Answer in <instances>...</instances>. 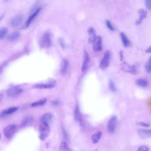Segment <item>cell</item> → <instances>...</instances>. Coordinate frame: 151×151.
Instances as JSON below:
<instances>
[{
    "mask_svg": "<svg viewBox=\"0 0 151 151\" xmlns=\"http://www.w3.org/2000/svg\"><path fill=\"white\" fill-rule=\"evenodd\" d=\"M23 20H24V16L23 14H17L11 20V23H10L11 26L13 27H17L20 26L23 23Z\"/></svg>",
    "mask_w": 151,
    "mask_h": 151,
    "instance_id": "cell-9",
    "label": "cell"
},
{
    "mask_svg": "<svg viewBox=\"0 0 151 151\" xmlns=\"http://www.w3.org/2000/svg\"><path fill=\"white\" fill-rule=\"evenodd\" d=\"M50 133V128L49 124L41 123L39 126V137L41 140H46Z\"/></svg>",
    "mask_w": 151,
    "mask_h": 151,
    "instance_id": "cell-1",
    "label": "cell"
},
{
    "mask_svg": "<svg viewBox=\"0 0 151 151\" xmlns=\"http://www.w3.org/2000/svg\"><path fill=\"white\" fill-rule=\"evenodd\" d=\"M55 86H56V82L54 80H51L46 83L37 84L33 86V88L38 89H52Z\"/></svg>",
    "mask_w": 151,
    "mask_h": 151,
    "instance_id": "cell-8",
    "label": "cell"
},
{
    "mask_svg": "<svg viewBox=\"0 0 151 151\" xmlns=\"http://www.w3.org/2000/svg\"><path fill=\"white\" fill-rule=\"evenodd\" d=\"M90 61V58L89 55V53L86 51H85L84 55H83V61L82 67V72L85 73L86 71V70L88 68Z\"/></svg>",
    "mask_w": 151,
    "mask_h": 151,
    "instance_id": "cell-10",
    "label": "cell"
},
{
    "mask_svg": "<svg viewBox=\"0 0 151 151\" xmlns=\"http://www.w3.org/2000/svg\"><path fill=\"white\" fill-rule=\"evenodd\" d=\"M33 121V119L32 117L27 116V117L24 118L23 119V120H22V122L21 123V127H26V126L30 125V124H31Z\"/></svg>",
    "mask_w": 151,
    "mask_h": 151,
    "instance_id": "cell-22",
    "label": "cell"
},
{
    "mask_svg": "<svg viewBox=\"0 0 151 151\" xmlns=\"http://www.w3.org/2000/svg\"><path fill=\"white\" fill-rule=\"evenodd\" d=\"M106 26L107 27V28L111 31H114L115 30V27L113 26V24L111 23V21L110 20H106Z\"/></svg>",
    "mask_w": 151,
    "mask_h": 151,
    "instance_id": "cell-30",
    "label": "cell"
},
{
    "mask_svg": "<svg viewBox=\"0 0 151 151\" xmlns=\"http://www.w3.org/2000/svg\"><path fill=\"white\" fill-rule=\"evenodd\" d=\"M145 53H151V46L149 47L145 50Z\"/></svg>",
    "mask_w": 151,
    "mask_h": 151,
    "instance_id": "cell-35",
    "label": "cell"
},
{
    "mask_svg": "<svg viewBox=\"0 0 151 151\" xmlns=\"http://www.w3.org/2000/svg\"><path fill=\"white\" fill-rule=\"evenodd\" d=\"M120 38H121V40H122L123 46L126 48L129 47L130 46V41L127 38L126 35L124 33L122 32L120 34Z\"/></svg>",
    "mask_w": 151,
    "mask_h": 151,
    "instance_id": "cell-19",
    "label": "cell"
},
{
    "mask_svg": "<svg viewBox=\"0 0 151 151\" xmlns=\"http://www.w3.org/2000/svg\"><path fill=\"white\" fill-rule=\"evenodd\" d=\"M17 131V126L14 124L7 126L4 129V136L9 139H11Z\"/></svg>",
    "mask_w": 151,
    "mask_h": 151,
    "instance_id": "cell-7",
    "label": "cell"
},
{
    "mask_svg": "<svg viewBox=\"0 0 151 151\" xmlns=\"http://www.w3.org/2000/svg\"><path fill=\"white\" fill-rule=\"evenodd\" d=\"M58 43L60 46V47L63 48V49H65L66 48V43L64 40L63 38H60L58 39Z\"/></svg>",
    "mask_w": 151,
    "mask_h": 151,
    "instance_id": "cell-31",
    "label": "cell"
},
{
    "mask_svg": "<svg viewBox=\"0 0 151 151\" xmlns=\"http://www.w3.org/2000/svg\"><path fill=\"white\" fill-rule=\"evenodd\" d=\"M138 14H139V18L135 22V24L136 26H139L140 24H142L143 21L146 18L147 15V12L143 9H140L138 11Z\"/></svg>",
    "mask_w": 151,
    "mask_h": 151,
    "instance_id": "cell-14",
    "label": "cell"
},
{
    "mask_svg": "<svg viewBox=\"0 0 151 151\" xmlns=\"http://www.w3.org/2000/svg\"><path fill=\"white\" fill-rule=\"evenodd\" d=\"M53 118V115L50 113H47L44 114L40 119L41 123H46L49 124L50 122L51 121Z\"/></svg>",
    "mask_w": 151,
    "mask_h": 151,
    "instance_id": "cell-20",
    "label": "cell"
},
{
    "mask_svg": "<svg viewBox=\"0 0 151 151\" xmlns=\"http://www.w3.org/2000/svg\"><path fill=\"white\" fill-rule=\"evenodd\" d=\"M109 88L110 89V90L112 91V92H115L117 91V88L115 85V82L112 80H109Z\"/></svg>",
    "mask_w": 151,
    "mask_h": 151,
    "instance_id": "cell-28",
    "label": "cell"
},
{
    "mask_svg": "<svg viewBox=\"0 0 151 151\" xmlns=\"http://www.w3.org/2000/svg\"><path fill=\"white\" fill-rule=\"evenodd\" d=\"M8 28L6 27L1 28L0 30V39L3 40L4 38L8 34Z\"/></svg>",
    "mask_w": 151,
    "mask_h": 151,
    "instance_id": "cell-27",
    "label": "cell"
},
{
    "mask_svg": "<svg viewBox=\"0 0 151 151\" xmlns=\"http://www.w3.org/2000/svg\"><path fill=\"white\" fill-rule=\"evenodd\" d=\"M136 85L140 87V88H146L147 87L148 85H149V83H148V81L145 79H143V78H140V79H138L136 82Z\"/></svg>",
    "mask_w": 151,
    "mask_h": 151,
    "instance_id": "cell-23",
    "label": "cell"
},
{
    "mask_svg": "<svg viewBox=\"0 0 151 151\" xmlns=\"http://www.w3.org/2000/svg\"><path fill=\"white\" fill-rule=\"evenodd\" d=\"M144 1L146 9L151 10V0H144Z\"/></svg>",
    "mask_w": 151,
    "mask_h": 151,
    "instance_id": "cell-32",
    "label": "cell"
},
{
    "mask_svg": "<svg viewBox=\"0 0 151 151\" xmlns=\"http://www.w3.org/2000/svg\"><path fill=\"white\" fill-rule=\"evenodd\" d=\"M137 151H149V148L147 146L143 145V146H140Z\"/></svg>",
    "mask_w": 151,
    "mask_h": 151,
    "instance_id": "cell-34",
    "label": "cell"
},
{
    "mask_svg": "<svg viewBox=\"0 0 151 151\" xmlns=\"http://www.w3.org/2000/svg\"><path fill=\"white\" fill-rule=\"evenodd\" d=\"M111 61V53L109 51H106L100 63V68L102 70L106 69L110 65Z\"/></svg>",
    "mask_w": 151,
    "mask_h": 151,
    "instance_id": "cell-4",
    "label": "cell"
},
{
    "mask_svg": "<svg viewBox=\"0 0 151 151\" xmlns=\"http://www.w3.org/2000/svg\"><path fill=\"white\" fill-rule=\"evenodd\" d=\"M93 49L95 52H99L102 50V39L100 36H98L93 43Z\"/></svg>",
    "mask_w": 151,
    "mask_h": 151,
    "instance_id": "cell-12",
    "label": "cell"
},
{
    "mask_svg": "<svg viewBox=\"0 0 151 151\" xmlns=\"http://www.w3.org/2000/svg\"><path fill=\"white\" fill-rule=\"evenodd\" d=\"M52 105H54V106L58 105H59V102L57 101V100L53 101V102H52Z\"/></svg>",
    "mask_w": 151,
    "mask_h": 151,
    "instance_id": "cell-36",
    "label": "cell"
},
{
    "mask_svg": "<svg viewBox=\"0 0 151 151\" xmlns=\"http://www.w3.org/2000/svg\"><path fill=\"white\" fill-rule=\"evenodd\" d=\"M42 10V7L40 6H36L34 7V9H32L30 16L28 17L27 20L25 23V28H27L30 26V25L32 23V22L37 18V17L39 15L41 11Z\"/></svg>",
    "mask_w": 151,
    "mask_h": 151,
    "instance_id": "cell-2",
    "label": "cell"
},
{
    "mask_svg": "<svg viewBox=\"0 0 151 151\" xmlns=\"http://www.w3.org/2000/svg\"><path fill=\"white\" fill-rule=\"evenodd\" d=\"M137 133L139 137L143 139L151 137V129H139L137 130Z\"/></svg>",
    "mask_w": 151,
    "mask_h": 151,
    "instance_id": "cell-16",
    "label": "cell"
},
{
    "mask_svg": "<svg viewBox=\"0 0 151 151\" xmlns=\"http://www.w3.org/2000/svg\"><path fill=\"white\" fill-rule=\"evenodd\" d=\"M145 68L147 73H151V57L148 60V61L146 62L145 66Z\"/></svg>",
    "mask_w": 151,
    "mask_h": 151,
    "instance_id": "cell-29",
    "label": "cell"
},
{
    "mask_svg": "<svg viewBox=\"0 0 151 151\" xmlns=\"http://www.w3.org/2000/svg\"><path fill=\"white\" fill-rule=\"evenodd\" d=\"M88 33L89 36V42L90 43H93V41H95V40L96 39V38L97 37L96 31L93 27H90L88 30Z\"/></svg>",
    "mask_w": 151,
    "mask_h": 151,
    "instance_id": "cell-18",
    "label": "cell"
},
{
    "mask_svg": "<svg viewBox=\"0 0 151 151\" xmlns=\"http://www.w3.org/2000/svg\"><path fill=\"white\" fill-rule=\"evenodd\" d=\"M20 37V33L17 31H14L11 33L9 36H8V40L10 41H15L17 40Z\"/></svg>",
    "mask_w": 151,
    "mask_h": 151,
    "instance_id": "cell-24",
    "label": "cell"
},
{
    "mask_svg": "<svg viewBox=\"0 0 151 151\" xmlns=\"http://www.w3.org/2000/svg\"><path fill=\"white\" fill-rule=\"evenodd\" d=\"M47 102L46 99H41L40 100H38L36 102H34L33 103H31V106L32 107H38V106H40L42 105H44Z\"/></svg>",
    "mask_w": 151,
    "mask_h": 151,
    "instance_id": "cell-26",
    "label": "cell"
},
{
    "mask_svg": "<svg viewBox=\"0 0 151 151\" xmlns=\"http://www.w3.org/2000/svg\"><path fill=\"white\" fill-rule=\"evenodd\" d=\"M59 150L60 151H71L68 143L65 141H63L60 143L59 146Z\"/></svg>",
    "mask_w": 151,
    "mask_h": 151,
    "instance_id": "cell-25",
    "label": "cell"
},
{
    "mask_svg": "<svg viewBox=\"0 0 151 151\" xmlns=\"http://www.w3.org/2000/svg\"><path fill=\"white\" fill-rule=\"evenodd\" d=\"M102 136V132L101 131H98L96 133H94L91 137L92 142L93 143H98Z\"/></svg>",
    "mask_w": 151,
    "mask_h": 151,
    "instance_id": "cell-21",
    "label": "cell"
},
{
    "mask_svg": "<svg viewBox=\"0 0 151 151\" xmlns=\"http://www.w3.org/2000/svg\"><path fill=\"white\" fill-rule=\"evenodd\" d=\"M52 44L51 36L49 32H46L41 37L39 45L42 48H47L51 47Z\"/></svg>",
    "mask_w": 151,
    "mask_h": 151,
    "instance_id": "cell-3",
    "label": "cell"
},
{
    "mask_svg": "<svg viewBox=\"0 0 151 151\" xmlns=\"http://www.w3.org/2000/svg\"><path fill=\"white\" fill-rule=\"evenodd\" d=\"M69 67V62L67 59H64L62 60L60 67V72L61 74H64L67 73Z\"/></svg>",
    "mask_w": 151,
    "mask_h": 151,
    "instance_id": "cell-17",
    "label": "cell"
},
{
    "mask_svg": "<svg viewBox=\"0 0 151 151\" xmlns=\"http://www.w3.org/2000/svg\"><path fill=\"white\" fill-rule=\"evenodd\" d=\"M18 109H19V108L16 107V106L9 108L2 111L1 114H0V116H1V118L6 117L9 115H12L13 113H14L15 112H16L18 110Z\"/></svg>",
    "mask_w": 151,
    "mask_h": 151,
    "instance_id": "cell-15",
    "label": "cell"
},
{
    "mask_svg": "<svg viewBox=\"0 0 151 151\" xmlns=\"http://www.w3.org/2000/svg\"><path fill=\"white\" fill-rule=\"evenodd\" d=\"M137 125L140 126H142V127H149L150 125L149 123H146V122H137Z\"/></svg>",
    "mask_w": 151,
    "mask_h": 151,
    "instance_id": "cell-33",
    "label": "cell"
},
{
    "mask_svg": "<svg viewBox=\"0 0 151 151\" xmlns=\"http://www.w3.org/2000/svg\"><path fill=\"white\" fill-rule=\"evenodd\" d=\"M120 60H122L123 58V53L122 51H121L120 52Z\"/></svg>",
    "mask_w": 151,
    "mask_h": 151,
    "instance_id": "cell-37",
    "label": "cell"
},
{
    "mask_svg": "<svg viewBox=\"0 0 151 151\" xmlns=\"http://www.w3.org/2000/svg\"><path fill=\"white\" fill-rule=\"evenodd\" d=\"M6 1H7V0H6Z\"/></svg>",
    "mask_w": 151,
    "mask_h": 151,
    "instance_id": "cell-39",
    "label": "cell"
},
{
    "mask_svg": "<svg viewBox=\"0 0 151 151\" xmlns=\"http://www.w3.org/2000/svg\"><path fill=\"white\" fill-rule=\"evenodd\" d=\"M74 118L75 120L76 121L81 127L82 129H85V123L83 119L82 115L80 113V109H79V106L77 105L75 108L74 109Z\"/></svg>",
    "mask_w": 151,
    "mask_h": 151,
    "instance_id": "cell-5",
    "label": "cell"
},
{
    "mask_svg": "<svg viewBox=\"0 0 151 151\" xmlns=\"http://www.w3.org/2000/svg\"><path fill=\"white\" fill-rule=\"evenodd\" d=\"M121 68L122 70H123L125 72L135 74L137 73L136 68L133 65H129V64L126 63H124L122 64Z\"/></svg>",
    "mask_w": 151,
    "mask_h": 151,
    "instance_id": "cell-11",
    "label": "cell"
},
{
    "mask_svg": "<svg viewBox=\"0 0 151 151\" xmlns=\"http://www.w3.org/2000/svg\"><path fill=\"white\" fill-rule=\"evenodd\" d=\"M23 92V90L19 86H14L10 88L7 91V95L10 98H16L19 96Z\"/></svg>",
    "mask_w": 151,
    "mask_h": 151,
    "instance_id": "cell-6",
    "label": "cell"
},
{
    "mask_svg": "<svg viewBox=\"0 0 151 151\" xmlns=\"http://www.w3.org/2000/svg\"><path fill=\"white\" fill-rule=\"evenodd\" d=\"M117 125V118L116 116L112 117L108 123V130L110 133H114L116 130Z\"/></svg>",
    "mask_w": 151,
    "mask_h": 151,
    "instance_id": "cell-13",
    "label": "cell"
},
{
    "mask_svg": "<svg viewBox=\"0 0 151 151\" xmlns=\"http://www.w3.org/2000/svg\"><path fill=\"white\" fill-rule=\"evenodd\" d=\"M95 151H97V150H95Z\"/></svg>",
    "mask_w": 151,
    "mask_h": 151,
    "instance_id": "cell-38",
    "label": "cell"
}]
</instances>
